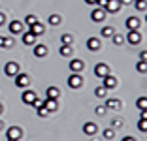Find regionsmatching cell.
<instances>
[{
	"instance_id": "cell-33",
	"label": "cell",
	"mask_w": 147,
	"mask_h": 141,
	"mask_svg": "<svg viewBox=\"0 0 147 141\" xmlns=\"http://www.w3.org/2000/svg\"><path fill=\"white\" fill-rule=\"evenodd\" d=\"M30 105H32V107H36V109H40V107H43V100H40V98H36V100H34V102H32V103H30Z\"/></svg>"
},
{
	"instance_id": "cell-44",
	"label": "cell",
	"mask_w": 147,
	"mask_h": 141,
	"mask_svg": "<svg viewBox=\"0 0 147 141\" xmlns=\"http://www.w3.org/2000/svg\"><path fill=\"white\" fill-rule=\"evenodd\" d=\"M2 130H4V122H2V120H0V132H2Z\"/></svg>"
},
{
	"instance_id": "cell-20",
	"label": "cell",
	"mask_w": 147,
	"mask_h": 141,
	"mask_svg": "<svg viewBox=\"0 0 147 141\" xmlns=\"http://www.w3.org/2000/svg\"><path fill=\"white\" fill-rule=\"evenodd\" d=\"M115 34V28L113 26H104V28H100V36L102 38H111Z\"/></svg>"
},
{
	"instance_id": "cell-15",
	"label": "cell",
	"mask_w": 147,
	"mask_h": 141,
	"mask_svg": "<svg viewBox=\"0 0 147 141\" xmlns=\"http://www.w3.org/2000/svg\"><path fill=\"white\" fill-rule=\"evenodd\" d=\"M140 25H142V21H140L138 17H128L126 19V28L128 30H138Z\"/></svg>"
},
{
	"instance_id": "cell-30",
	"label": "cell",
	"mask_w": 147,
	"mask_h": 141,
	"mask_svg": "<svg viewBox=\"0 0 147 141\" xmlns=\"http://www.w3.org/2000/svg\"><path fill=\"white\" fill-rule=\"evenodd\" d=\"M72 34H64V36H62V38H61V43H66V45H72Z\"/></svg>"
},
{
	"instance_id": "cell-5",
	"label": "cell",
	"mask_w": 147,
	"mask_h": 141,
	"mask_svg": "<svg viewBox=\"0 0 147 141\" xmlns=\"http://www.w3.org/2000/svg\"><path fill=\"white\" fill-rule=\"evenodd\" d=\"M108 73H109V66H108V64H104V62H98V64L94 66V75H96V77H100V79H102V77L108 75Z\"/></svg>"
},
{
	"instance_id": "cell-28",
	"label": "cell",
	"mask_w": 147,
	"mask_h": 141,
	"mask_svg": "<svg viewBox=\"0 0 147 141\" xmlns=\"http://www.w3.org/2000/svg\"><path fill=\"white\" fill-rule=\"evenodd\" d=\"M96 115H106V111H108V107H106V103H100V105H96Z\"/></svg>"
},
{
	"instance_id": "cell-2",
	"label": "cell",
	"mask_w": 147,
	"mask_h": 141,
	"mask_svg": "<svg viewBox=\"0 0 147 141\" xmlns=\"http://www.w3.org/2000/svg\"><path fill=\"white\" fill-rule=\"evenodd\" d=\"M81 85H83V77L79 75V73H72V75L68 77V87L70 89H79Z\"/></svg>"
},
{
	"instance_id": "cell-39",
	"label": "cell",
	"mask_w": 147,
	"mask_h": 141,
	"mask_svg": "<svg viewBox=\"0 0 147 141\" xmlns=\"http://www.w3.org/2000/svg\"><path fill=\"white\" fill-rule=\"evenodd\" d=\"M4 23H6V13H2V11H0V26L4 25Z\"/></svg>"
},
{
	"instance_id": "cell-27",
	"label": "cell",
	"mask_w": 147,
	"mask_h": 141,
	"mask_svg": "<svg viewBox=\"0 0 147 141\" xmlns=\"http://www.w3.org/2000/svg\"><path fill=\"white\" fill-rule=\"evenodd\" d=\"M111 40H113V43H115V45H121V43L125 42V36H123V34H117V32H115V34L111 36Z\"/></svg>"
},
{
	"instance_id": "cell-18",
	"label": "cell",
	"mask_w": 147,
	"mask_h": 141,
	"mask_svg": "<svg viewBox=\"0 0 147 141\" xmlns=\"http://www.w3.org/2000/svg\"><path fill=\"white\" fill-rule=\"evenodd\" d=\"M47 53H49V49L45 45H42V43H38V45L34 47V55L36 56H47Z\"/></svg>"
},
{
	"instance_id": "cell-38",
	"label": "cell",
	"mask_w": 147,
	"mask_h": 141,
	"mask_svg": "<svg viewBox=\"0 0 147 141\" xmlns=\"http://www.w3.org/2000/svg\"><path fill=\"white\" fill-rule=\"evenodd\" d=\"M113 126H115V128H121V126H123V120L121 119H113Z\"/></svg>"
},
{
	"instance_id": "cell-41",
	"label": "cell",
	"mask_w": 147,
	"mask_h": 141,
	"mask_svg": "<svg viewBox=\"0 0 147 141\" xmlns=\"http://www.w3.org/2000/svg\"><path fill=\"white\" fill-rule=\"evenodd\" d=\"M145 58H147V53L142 51V55H140V60H145Z\"/></svg>"
},
{
	"instance_id": "cell-24",
	"label": "cell",
	"mask_w": 147,
	"mask_h": 141,
	"mask_svg": "<svg viewBox=\"0 0 147 141\" xmlns=\"http://www.w3.org/2000/svg\"><path fill=\"white\" fill-rule=\"evenodd\" d=\"M106 94H108V89H106L104 85H100L94 89V96L96 98H106Z\"/></svg>"
},
{
	"instance_id": "cell-47",
	"label": "cell",
	"mask_w": 147,
	"mask_h": 141,
	"mask_svg": "<svg viewBox=\"0 0 147 141\" xmlns=\"http://www.w3.org/2000/svg\"><path fill=\"white\" fill-rule=\"evenodd\" d=\"M8 141H17V139H8Z\"/></svg>"
},
{
	"instance_id": "cell-21",
	"label": "cell",
	"mask_w": 147,
	"mask_h": 141,
	"mask_svg": "<svg viewBox=\"0 0 147 141\" xmlns=\"http://www.w3.org/2000/svg\"><path fill=\"white\" fill-rule=\"evenodd\" d=\"M47 98L59 100V98H61V89H57V87H49V89H47Z\"/></svg>"
},
{
	"instance_id": "cell-23",
	"label": "cell",
	"mask_w": 147,
	"mask_h": 141,
	"mask_svg": "<svg viewBox=\"0 0 147 141\" xmlns=\"http://www.w3.org/2000/svg\"><path fill=\"white\" fill-rule=\"evenodd\" d=\"M61 23H62V17L59 13H51V15H49V25L57 26V25H61Z\"/></svg>"
},
{
	"instance_id": "cell-29",
	"label": "cell",
	"mask_w": 147,
	"mask_h": 141,
	"mask_svg": "<svg viewBox=\"0 0 147 141\" xmlns=\"http://www.w3.org/2000/svg\"><path fill=\"white\" fill-rule=\"evenodd\" d=\"M102 136H104L106 139H113V137H115V132H113L111 128H106L104 132H102Z\"/></svg>"
},
{
	"instance_id": "cell-17",
	"label": "cell",
	"mask_w": 147,
	"mask_h": 141,
	"mask_svg": "<svg viewBox=\"0 0 147 141\" xmlns=\"http://www.w3.org/2000/svg\"><path fill=\"white\" fill-rule=\"evenodd\" d=\"M23 43H26V45H34V43H36V36L32 34L30 30L23 34Z\"/></svg>"
},
{
	"instance_id": "cell-16",
	"label": "cell",
	"mask_w": 147,
	"mask_h": 141,
	"mask_svg": "<svg viewBox=\"0 0 147 141\" xmlns=\"http://www.w3.org/2000/svg\"><path fill=\"white\" fill-rule=\"evenodd\" d=\"M87 47L91 51H98L100 49V38H89L87 40Z\"/></svg>"
},
{
	"instance_id": "cell-11",
	"label": "cell",
	"mask_w": 147,
	"mask_h": 141,
	"mask_svg": "<svg viewBox=\"0 0 147 141\" xmlns=\"http://www.w3.org/2000/svg\"><path fill=\"white\" fill-rule=\"evenodd\" d=\"M36 98H38V96H36V92H34V90H30V89H26L25 92H23V96H21V100H23L25 103H28V105H30V103L34 102Z\"/></svg>"
},
{
	"instance_id": "cell-7",
	"label": "cell",
	"mask_w": 147,
	"mask_h": 141,
	"mask_svg": "<svg viewBox=\"0 0 147 141\" xmlns=\"http://www.w3.org/2000/svg\"><path fill=\"white\" fill-rule=\"evenodd\" d=\"M83 60H79V58H72L70 60V64H68V68H70V72L72 73H79L83 70Z\"/></svg>"
},
{
	"instance_id": "cell-42",
	"label": "cell",
	"mask_w": 147,
	"mask_h": 141,
	"mask_svg": "<svg viewBox=\"0 0 147 141\" xmlns=\"http://www.w3.org/2000/svg\"><path fill=\"white\" fill-rule=\"evenodd\" d=\"M123 141H136V139H134V137H125Z\"/></svg>"
},
{
	"instance_id": "cell-37",
	"label": "cell",
	"mask_w": 147,
	"mask_h": 141,
	"mask_svg": "<svg viewBox=\"0 0 147 141\" xmlns=\"http://www.w3.org/2000/svg\"><path fill=\"white\" fill-rule=\"evenodd\" d=\"M138 72L145 73V60H140V62H138Z\"/></svg>"
},
{
	"instance_id": "cell-9",
	"label": "cell",
	"mask_w": 147,
	"mask_h": 141,
	"mask_svg": "<svg viewBox=\"0 0 147 141\" xmlns=\"http://www.w3.org/2000/svg\"><path fill=\"white\" fill-rule=\"evenodd\" d=\"M96 132H98V126H96L94 122H85L83 124V134L85 136H96Z\"/></svg>"
},
{
	"instance_id": "cell-1",
	"label": "cell",
	"mask_w": 147,
	"mask_h": 141,
	"mask_svg": "<svg viewBox=\"0 0 147 141\" xmlns=\"http://www.w3.org/2000/svg\"><path fill=\"white\" fill-rule=\"evenodd\" d=\"M104 9H106V13H117L121 9V0H108Z\"/></svg>"
},
{
	"instance_id": "cell-26",
	"label": "cell",
	"mask_w": 147,
	"mask_h": 141,
	"mask_svg": "<svg viewBox=\"0 0 147 141\" xmlns=\"http://www.w3.org/2000/svg\"><path fill=\"white\" fill-rule=\"evenodd\" d=\"M34 23H38V17H36L34 13H28V15L25 17V25L28 26V28H30V26L34 25Z\"/></svg>"
},
{
	"instance_id": "cell-14",
	"label": "cell",
	"mask_w": 147,
	"mask_h": 141,
	"mask_svg": "<svg viewBox=\"0 0 147 141\" xmlns=\"http://www.w3.org/2000/svg\"><path fill=\"white\" fill-rule=\"evenodd\" d=\"M126 40H128V43H134V45H136V43L142 42V34H140L138 30H130L128 36H126Z\"/></svg>"
},
{
	"instance_id": "cell-3",
	"label": "cell",
	"mask_w": 147,
	"mask_h": 141,
	"mask_svg": "<svg viewBox=\"0 0 147 141\" xmlns=\"http://www.w3.org/2000/svg\"><path fill=\"white\" fill-rule=\"evenodd\" d=\"M106 15H108V13H106L104 8H94L91 11V19H92V21H96V23H102L106 19Z\"/></svg>"
},
{
	"instance_id": "cell-45",
	"label": "cell",
	"mask_w": 147,
	"mask_h": 141,
	"mask_svg": "<svg viewBox=\"0 0 147 141\" xmlns=\"http://www.w3.org/2000/svg\"><path fill=\"white\" fill-rule=\"evenodd\" d=\"M4 45V38H2V36H0V47Z\"/></svg>"
},
{
	"instance_id": "cell-34",
	"label": "cell",
	"mask_w": 147,
	"mask_h": 141,
	"mask_svg": "<svg viewBox=\"0 0 147 141\" xmlns=\"http://www.w3.org/2000/svg\"><path fill=\"white\" fill-rule=\"evenodd\" d=\"M13 43H15V42H13L11 38H4V45H2V47H6V49H9V47H13Z\"/></svg>"
},
{
	"instance_id": "cell-46",
	"label": "cell",
	"mask_w": 147,
	"mask_h": 141,
	"mask_svg": "<svg viewBox=\"0 0 147 141\" xmlns=\"http://www.w3.org/2000/svg\"><path fill=\"white\" fill-rule=\"evenodd\" d=\"M2 111H4V105H2V103H0V113H2Z\"/></svg>"
},
{
	"instance_id": "cell-40",
	"label": "cell",
	"mask_w": 147,
	"mask_h": 141,
	"mask_svg": "<svg viewBox=\"0 0 147 141\" xmlns=\"http://www.w3.org/2000/svg\"><path fill=\"white\" fill-rule=\"evenodd\" d=\"M85 4H89V6H94V4H98V0H85Z\"/></svg>"
},
{
	"instance_id": "cell-10",
	"label": "cell",
	"mask_w": 147,
	"mask_h": 141,
	"mask_svg": "<svg viewBox=\"0 0 147 141\" xmlns=\"http://www.w3.org/2000/svg\"><path fill=\"white\" fill-rule=\"evenodd\" d=\"M28 83H30V75H26V73H17V75H15V85L17 87H26L28 85Z\"/></svg>"
},
{
	"instance_id": "cell-31",
	"label": "cell",
	"mask_w": 147,
	"mask_h": 141,
	"mask_svg": "<svg viewBox=\"0 0 147 141\" xmlns=\"http://www.w3.org/2000/svg\"><path fill=\"white\" fill-rule=\"evenodd\" d=\"M134 4L140 11H145V0H134Z\"/></svg>"
},
{
	"instance_id": "cell-6",
	"label": "cell",
	"mask_w": 147,
	"mask_h": 141,
	"mask_svg": "<svg viewBox=\"0 0 147 141\" xmlns=\"http://www.w3.org/2000/svg\"><path fill=\"white\" fill-rule=\"evenodd\" d=\"M4 73L8 77H15L19 73V64H17V62H8L6 68H4Z\"/></svg>"
},
{
	"instance_id": "cell-19",
	"label": "cell",
	"mask_w": 147,
	"mask_h": 141,
	"mask_svg": "<svg viewBox=\"0 0 147 141\" xmlns=\"http://www.w3.org/2000/svg\"><path fill=\"white\" fill-rule=\"evenodd\" d=\"M30 32L34 36H40V34H43V32H45V26H43L42 23H34V25L30 26Z\"/></svg>"
},
{
	"instance_id": "cell-35",
	"label": "cell",
	"mask_w": 147,
	"mask_h": 141,
	"mask_svg": "<svg viewBox=\"0 0 147 141\" xmlns=\"http://www.w3.org/2000/svg\"><path fill=\"white\" fill-rule=\"evenodd\" d=\"M47 115H49V111L45 109V105H43V107H40V109H38V117H42V119H43V117H47Z\"/></svg>"
},
{
	"instance_id": "cell-12",
	"label": "cell",
	"mask_w": 147,
	"mask_h": 141,
	"mask_svg": "<svg viewBox=\"0 0 147 141\" xmlns=\"http://www.w3.org/2000/svg\"><path fill=\"white\" fill-rule=\"evenodd\" d=\"M8 30H9V34H21L23 32V23L21 21H11L8 25Z\"/></svg>"
},
{
	"instance_id": "cell-8",
	"label": "cell",
	"mask_w": 147,
	"mask_h": 141,
	"mask_svg": "<svg viewBox=\"0 0 147 141\" xmlns=\"http://www.w3.org/2000/svg\"><path fill=\"white\" fill-rule=\"evenodd\" d=\"M102 85H104L108 90H111V89H115V87H117V79L111 75V73H108V75L102 77Z\"/></svg>"
},
{
	"instance_id": "cell-36",
	"label": "cell",
	"mask_w": 147,
	"mask_h": 141,
	"mask_svg": "<svg viewBox=\"0 0 147 141\" xmlns=\"http://www.w3.org/2000/svg\"><path fill=\"white\" fill-rule=\"evenodd\" d=\"M140 130L147 132V119H140Z\"/></svg>"
},
{
	"instance_id": "cell-4",
	"label": "cell",
	"mask_w": 147,
	"mask_h": 141,
	"mask_svg": "<svg viewBox=\"0 0 147 141\" xmlns=\"http://www.w3.org/2000/svg\"><path fill=\"white\" fill-rule=\"evenodd\" d=\"M6 136H8V139H21V136H23V130L19 128V126H9L8 128V132H6Z\"/></svg>"
},
{
	"instance_id": "cell-22",
	"label": "cell",
	"mask_w": 147,
	"mask_h": 141,
	"mask_svg": "<svg viewBox=\"0 0 147 141\" xmlns=\"http://www.w3.org/2000/svg\"><path fill=\"white\" fill-rule=\"evenodd\" d=\"M106 107H108V109H119V107H121V100L109 98L108 102H106Z\"/></svg>"
},
{
	"instance_id": "cell-43",
	"label": "cell",
	"mask_w": 147,
	"mask_h": 141,
	"mask_svg": "<svg viewBox=\"0 0 147 141\" xmlns=\"http://www.w3.org/2000/svg\"><path fill=\"white\" fill-rule=\"evenodd\" d=\"M132 0H121V4H130Z\"/></svg>"
},
{
	"instance_id": "cell-25",
	"label": "cell",
	"mask_w": 147,
	"mask_h": 141,
	"mask_svg": "<svg viewBox=\"0 0 147 141\" xmlns=\"http://www.w3.org/2000/svg\"><path fill=\"white\" fill-rule=\"evenodd\" d=\"M62 56H70L72 55V45H66V43H61V49H59Z\"/></svg>"
},
{
	"instance_id": "cell-13",
	"label": "cell",
	"mask_w": 147,
	"mask_h": 141,
	"mask_svg": "<svg viewBox=\"0 0 147 141\" xmlns=\"http://www.w3.org/2000/svg\"><path fill=\"white\" fill-rule=\"evenodd\" d=\"M43 105H45V109H47L49 113H51V111H57V109H59V100L47 98V100H43Z\"/></svg>"
},
{
	"instance_id": "cell-32",
	"label": "cell",
	"mask_w": 147,
	"mask_h": 141,
	"mask_svg": "<svg viewBox=\"0 0 147 141\" xmlns=\"http://www.w3.org/2000/svg\"><path fill=\"white\" fill-rule=\"evenodd\" d=\"M138 107H140V109H145V107H147V98H145V96H142V98L138 100Z\"/></svg>"
}]
</instances>
